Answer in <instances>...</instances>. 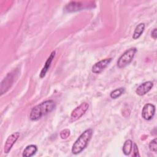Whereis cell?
<instances>
[{
  "mask_svg": "<svg viewBox=\"0 0 157 157\" xmlns=\"http://www.w3.org/2000/svg\"><path fill=\"white\" fill-rule=\"evenodd\" d=\"M56 104L53 100H47L33 108L30 112L29 118L32 121H37L48 113H50L55 108Z\"/></svg>",
  "mask_w": 157,
  "mask_h": 157,
  "instance_id": "6da1fadb",
  "label": "cell"
},
{
  "mask_svg": "<svg viewBox=\"0 0 157 157\" xmlns=\"http://www.w3.org/2000/svg\"><path fill=\"white\" fill-rule=\"evenodd\" d=\"M92 135L93 130L91 129H88L82 132L74 143L72 147V153L74 155L81 153L88 145Z\"/></svg>",
  "mask_w": 157,
  "mask_h": 157,
  "instance_id": "7a4b0ae2",
  "label": "cell"
},
{
  "mask_svg": "<svg viewBox=\"0 0 157 157\" xmlns=\"http://www.w3.org/2000/svg\"><path fill=\"white\" fill-rule=\"evenodd\" d=\"M136 52L137 49L136 48H131L124 52L117 61V66L119 68H123L130 64L132 61Z\"/></svg>",
  "mask_w": 157,
  "mask_h": 157,
  "instance_id": "3957f363",
  "label": "cell"
},
{
  "mask_svg": "<svg viewBox=\"0 0 157 157\" xmlns=\"http://www.w3.org/2000/svg\"><path fill=\"white\" fill-rule=\"evenodd\" d=\"M89 108V104L87 102H83L74 109L71 115V120L74 121L82 117Z\"/></svg>",
  "mask_w": 157,
  "mask_h": 157,
  "instance_id": "277c9868",
  "label": "cell"
},
{
  "mask_svg": "<svg viewBox=\"0 0 157 157\" xmlns=\"http://www.w3.org/2000/svg\"><path fill=\"white\" fill-rule=\"evenodd\" d=\"M155 113V107L153 104H146L142 110V118L146 120H150L153 117Z\"/></svg>",
  "mask_w": 157,
  "mask_h": 157,
  "instance_id": "5b68a950",
  "label": "cell"
},
{
  "mask_svg": "<svg viewBox=\"0 0 157 157\" xmlns=\"http://www.w3.org/2000/svg\"><path fill=\"white\" fill-rule=\"evenodd\" d=\"M112 58H109L96 63L92 67L91 71L94 74L101 73L112 61Z\"/></svg>",
  "mask_w": 157,
  "mask_h": 157,
  "instance_id": "8992f818",
  "label": "cell"
},
{
  "mask_svg": "<svg viewBox=\"0 0 157 157\" xmlns=\"http://www.w3.org/2000/svg\"><path fill=\"white\" fill-rule=\"evenodd\" d=\"M19 136H20V132H16L12 134L7 137L4 147V151L5 153H8L10 151L12 147H13L14 144L16 142Z\"/></svg>",
  "mask_w": 157,
  "mask_h": 157,
  "instance_id": "52a82bcc",
  "label": "cell"
},
{
  "mask_svg": "<svg viewBox=\"0 0 157 157\" xmlns=\"http://www.w3.org/2000/svg\"><path fill=\"white\" fill-rule=\"evenodd\" d=\"M13 82V77L11 73H9L1 83V95L6 93L12 86Z\"/></svg>",
  "mask_w": 157,
  "mask_h": 157,
  "instance_id": "ba28073f",
  "label": "cell"
},
{
  "mask_svg": "<svg viewBox=\"0 0 157 157\" xmlns=\"http://www.w3.org/2000/svg\"><path fill=\"white\" fill-rule=\"evenodd\" d=\"M153 83L151 81L144 82L140 85L136 90V93L139 96H143L147 93L153 87Z\"/></svg>",
  "mask_w": 157,
  "mask_h": 157,
  "instance_id": "9c48e42d",
  "label": "cell"
},
{
  "mask_svg": "<svg viewBox=\"0 0 157 157\" xmlns=\"http://www.w3.org/2000/svg\"><path fill=\"white\" fill-rule=\"evenodd\" d=\"M55 51H53L52 52V53L50 54V55L49 56V57L47 58L45 64H44V66L43 67L40 74H39V76L40 78H43L46 75V73L47 72L48 70L49 69L50 67V65H51V63L53 59V58H55Z\"/></svg>",
  "mask_w": 157,
  "mask_h": 157,
  "instance_id": "30bf717a",
  "label": "cell"
},
{
  "mask_svg": "<svg viewBox=\"0 0 157 157\" xmlns=\"http://www.w3.org/2000/svg\"><path fill=\"white\" fill-rule=\"evenodd\" d=\"M37 151V147L35 145H28L23 151L22 156L25 157H31L33 156Z\"/></svg>",
  "mask_w": 157,
  "mask_h": 157,
  "instance_id": "8fae6325",
  "label": "cell"
},
{
  "mask_svg": "<svg viewBox=\"0 0 157 157\" xmlns=\"http://www.w3.org/2000/svg\"><path fill=\"white\" fill-rule=\"evenodd\" d=\"M145 29V24L144 23H139L135 28L134 32L132 35V38L134 39H138L143 33Z\"/></svg>",
  "mask_w": 157,
  "mask_h": 157,
  "instance_id": "7c38bea8",
  "label": "cell"
},
{
  "mask_svg": "<svg viewBox=\"0 0 157 157\" xmlns=\"http://www.w3.org/2000/svg\"><path fill=\"white\" fill-rule=\"evenodd\" d=\"M132 149V142L130 139H128L124 143L123 147V152L125 155H129Z\"/></svg>",
  "mask_w": 157,
  "mask_h": 157,
  "instance_id": "4fadbf2b",
  "label": "cell"
},
{
  "mask_svg": "<svg viewBox=\"0 0 157 157\" xmlns=\"http://www.w3.org/2000/svg\"><path fill=\"white\" fill-rule=\"evenodd\" d=\"M124 92V88H117L115 90H113V91H112L110 93V98L112 99H117L118 98H119L123 93Z\"/></svg>",
  "mask_w": 157,
  "mask_h": 157,
  "instance_id": "5bb4252c",
  "label": "cell"
},
{
  "mask_svg": "<svg viewBox=\"0 0 157 157\" xmlns=\"http://www.w3.org/2000/svg\"><path fill=\"white\" fill-rule=\"evenodd\" d=\"M149 148L151 151L156 153L157 151V144H156V139H154L152 140L149 144Z\"/></svg>",
  "mask_w": 157,
  "mask_h": 157,
  "instance_id": "9a60e30c",
  "label": "cell"
},
{
  "mask_svg": "<svg viewBox=\"0 0 157 157\" xmlns=\"http://www.w3.org/2000/svg\"><path fill=\"white\" fill-rule=\"evenodd\" d=\"M70 136V130L68 129H65L61 131L60 132V137L63 139H67Z\"/></svg>",
  "mask_w": 157,
  "mask_h": 157,
  "instance_id": "2e32d148",
  "label": "cell"
},
{
  "mask_svg": "<svg viewBox=\"0 0 157 157\" xmlns=\"http://www.w3.org/2000/svg\"><path fill=\"white\" fill-rule=\"evenodd\" d=\"M133 156H139V150L137 148V146L136 144H134V147H133Z\"/></svg>",
  "mask_w": 157,
  "mask_h": 157,
  "instance_id": "e0dca14e",
  "label": "cell"
},
{
  "mask_svg": "<svg viewBox=\"0 0 157 157\" xmlns=\"http://www.w3.org/2000/svg\"><path fill=\"white\" fill-rule=\"evenodd\" d=\"M151 37L154 39H156V37H157V32H156V28H155L152 32H151Z\"/></svg>",
  "mask_w": 157,
  "mask_h": 157,
  "instance_id": "ac0fdd59",
  "label": "cell"
}]
</instances>
